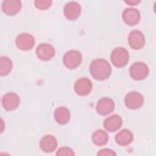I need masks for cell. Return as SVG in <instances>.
<instances>
[{
    "mask_svg": "<svg viewBox=\"0 0 156 156\" xmlns=\"http://www.w3.org/2000/svg\"><path fill=\"white\" fill-rule=\"evenodd\" d=\"M57 155H74L73 151L68 147H60L56 153Z\"/></svg>",
    "mask_w": 156,
    "mask_h": 156,
    "instance_id": "7402d4cb",
    "label": "cell"
},
{
    "mask_svg": "<svg viewBox=\"0 0 156 156\" xmlns=\"http://www.w3.org/2000/svg\"><path fill=\"white\" fill-rule=\"evenodd\" d=\"M149 73L147 65L141 62L133 63L129 69V74L132 79L135 80H142L146 79Z\"/></svg>",
    "mask_w": 156,
    "mask_h": 156,
    "instance_id": "3957f363",
    "label": "cell"
},
{
    "mask_svg": "<svg viewBox=\"0 0 156 156\" xmlns=\"http://www.w3.org/2000/svg\"><path fill=\"white\" fill-rule=\"evenodd\" d=\"M20 104V99L18 94L10 92L4 95L2 98V105L7 111H13L18 108Z\"/></svg>",
    "mask_w": 156,
    "mask_h": 156,
    "instance_id": "52a82bcc",
    "label": "cell"
},
{
    "mask_svg": "<svg viewBox=\"0 0 156 156\" xmlns=\"http://www.w3.org/2000/svg\"><path fill=\"white\" fill-rule=\"evenodd\" d=\"M126 106L132 110H136L141 107L144 104L143 96L136 91H132L127 93L124 98Z\"/></svg>",
    "mask_w": 156,
    "mask_h": 156,
    "instance_id": "5b68a950",
    "label": "cell"
},
{
    "mask_svg": "<svg viewBox=\"0 0 156 156\" xmlns=\"http://www.w3.org/2000/svg\"><path fill=\"white\" fill-rule=\"evenodd\" d=\"M115 102L110 98L104 97L100 99L96 104V112L100 115L105 116L113 111Z\"/></svg>",
    "mask_w": 156,
    "mask_h": 156,
    "instance_id": "30bf717a",
    "label": "cell"
},
{
    "mask_svg": "<svg viewBox=\"0 0 156 156\" xmlns=\"http://www.w3.org/2000/svg\"><path fill=\"white\" fill-rule=\"evenodd\" d=\"M122 18L127 25L133 26L139 23L140 20V13L136 9L127 8L123 11Z\"/></svg>",
    "mask_w": 156,
    "mask_h": 156,
    "instance_id": "7c38bea8",
    "label": "cell"
},
{
    "mask_svg": "<svg viewBox=\"0 0 156 156\" xmlns=\"http://www.w3.org/2000/svg\"><path fill=\"white\" fill-rule=\"evenodd\" d=\"M93 88L91 81L87 77H81L77 79L74 85V91L79 96L88 94Z\"/></svg>",
    "mask_w": 156,
    "mask_h": 156,
    "instance_id": "ba28073f",
    "label": "cell"
},
{
    "mask_svg": "<svg viewBox=\"0 0 156 156\" xmlns=\"http://www.w3.org/2000/svg\"><path fill=\"white\" fill-rule=\"evenodd\" d=\"M122 125V120L118 115H113L104 121V127L108 132H113L118 130Z\"/></svg>",
    "mask_w": 156,
    "mask_h": 156,
    "instance_id": "2e32d148",
    "label": "cell"
},
{
    "mask_svg": "<svg viewBox=\"0 0 156 156\" xmlns=\"http://www.w3.org/2000/svg\"><path fill=\"white\" fill-rule=\"evenodd\" d=\"M98 155H116V154L112 149H103L99 151L97 154Z\"/></svg>",
    "mask_w": 156,
    "mask_h": 156,
    "instance_id": "603a6c76",
    "label": "cell"
},
{
    "mask_svg": "<svg viewBox=\"0 0 156 156\" xmlns=\"http://www.w3.org/2000/svg\"><path fill=\"white\" fill-rule=\"evenodd\" d=\"M35 6L40 10H46L48 9L52 4L50 0H36L34 1Z\"/></svg>",
    "mask_w": 156,
    "mask_h": 156,
    "instance_id": "44dd1931",
    "label": "cell"
},
{
    "mask_svg": "<svg viewBox=\"0 0 156 156\" xmlns=\"http://www.w3.org/2000/svg\"><path fill=\"white\" fill-rule=\"evenodd\" d=\"M82 60V54L77 50L67 51L63 57L64 65L68 69H75L78 67Z\"/></svg>",
    "mask_w": 156,
    "mask_h": 156,
    "instance_id": "277c9868",
    "label": "cell"
},
{
    "mask_svg": "<svg viewBox=\"0 0 156 156\" xmlns=\"http://www.w3.org/2000/svg\"><path fill=\"white\" fill-rule=\"evenodd\" d=\"M57 146V141L56 138L51 135H46L41 138L40 141V147L41 149L45 152H52Z\"/></svg>",
    "mask_w": 156,
    "mask_h": 156,
    "instance_id": "9a60e30c",
    "label": "cell"
},
{
    "mask_svg": "<svg viewBox=\"0 0 156 156\" xmlns=\"http://www.w3.org/2000/svg\"><path fill=\"white\" fill-rule=\"evenodd\" d=\"M124 2L130 5H136L140 2V0H127L124 1Z\"/></svg>",
    "mask_w": 156,
    "mask_h": 156,
    "instance_id": "cb8c5ba5",
    "label": "cell"
},
{
    "mask_svg": "<svg viewBox=\"0 0 156 156\" xmlns=\"http://www.w3.org/2000/svg\"><path fill=\"white\" fill-rule=\"evenodd\" d=\"M110 58L114 66L122 68L125 66L129 62V52L124 48L118 47L112 51Z\"/></svg>",
    "mask_w": 156,
    "mask_h": 156,
    "instance_id": "7a4b0ae2",
    "label": "cell"
},
{
    "mask_svg": "<svg viewBox=\"0 0 156 156\" xmlns=\"http://www.w3.org/2000/svg\"><path fill=\"white\" fill-rule=\"evenodd\" d=\"M37 57L41 60H51L55 55L54 48L48 43H41L36 49Z\"/></svg>",
    "mask_w": 156,
    "mask_h": 156,
    "instance_id": "4fadbf2b",
    "label": "cell"
},
{
    "mask_svg": "<svg viewBox=\"0 0 156 156\" xmlns=\"http://www.w3.org/2000/svg\"><path fill=\"white\" fill-rule=\"evenodd\" d=\"M128 43L132 49H140L145 44V37L141 31L133 30L129 35Z\"/></svg>",
    "mask_w": 156,
    "mask_h": 156,
    "instance_id": "9c48e42d",
    "label": "cell"
},
{
    "mask_svg": "<svg viewBox=\"0 0 156 156\" xmlns=\"http://www.w3.org/2000/svg\"><path fill=\"white\" fill-rule=\"evenodd\" d=\"M54 118L56 122L60 124H65L68 123L70 119V113L65 107H59L57 108L54 112Z\"/></svg>",
    "mask_w": 156,
    "mask_h": 156,
    "instance_id": "ac0fdd59",
    "label": "cell"
},
{
    "mask_svg": "<svg viewBox=\"0 0 156 156\" xmlns=\"http://www.w3.org/2000/svg\"><path fill=\"white\" fill-rule=\"evenodd\" d=\"M13 63L12 60L7 57L2 56L0 58V74L6 76L9 74L12 69Z\"/></svg>",
    "mask_w": 156,
    "mask_h": 156,
    "instance_id": "ffe728a7",
    "label": "cell"
},
{
    "mask_svg": "<svg viewBox=\"0 0 156 156\" xmlns=\"http://www.w3.org/2000/svg\"><path fill=\"white\" fill-rule=\"evenodd\" d=\"M108 141V133L101 129H99L94 132L92 135L93 143L98 146L105 145Z\"/></svg>",
    "mask_w": 156,
    "mask_h": 156,
    "instance_id": "d6986e66",
    "label": "cell"
},
{
    "mask_svg": "<svg viewBox=\"0 0 156 156\" xmlns=\"http://www.w3.org/2000/svg\"><path fill=\"white\" fill-rule=\"evenodd\" d=\"M90 72L91 76L95 79L104 80L110 77L112 68L106 60L96 58L91 62L90 65Z\"/></svg>",
    "mask_w": 156,
    "mask_h": 156,
    "instance_id": "6da1fadb",
    "label": "cell"
},
{
    "mask_svg": "<svg viewBox=\"0 0 156 156\" xmlns=\"http://www.w3.org/2000/svg\"><path fill=\"white\" fill-rule=\"evenodd\" d=\"M63 13L68 20L71 21L76 20L81 13V7L77 2L70 1L65 5Z\"/></svg>",
    "mask_w": 156,
    "mask_h": 156,
    "instance_id": "8fae6325",
    "label": "cell"
},
{
    "mask_svg": "<svg viewBox=\"0 0 156 156\" xmlns=\"http://www.w3.org/2000/svg\"><path fill=\"white\" fill-rule=\"evenodd\" d=\"M21 2L18 0H5L1 5L3 12L9 16L16 15L21 10Z\"/></svg>",
    "mask_w": 156,
    "mask_h": 156,
    "instance_id": "5bb4252c",
    "label": "cell"
},
{
    "mask_svg": "<svg viewBox=\"0 0 156 156\" xmlns=\"http://www.w3.org/2000/svg\"><path fill=\"white\" fill-rule=\"evenodd\" d=\"M15 43L18 48L23 51L31 49L35 44L34 37L27 33H22L18 35L16 38Z\"/></svg>",
    "mask_w": 156,
    "mask_h": 156,
    "instance_id": "8992f818",
    "label": "cell"
},
{
    "mask_svg": "<svg viewBox=\"0 0 156 156\" xmlns=\"http://www.w3.org/2000/svg\"><path fill=\"white\" fill-rule=\"evenodd\" d=\"M133 140V135L129 129H123L115 136V141L121 146H126L130 144Z\"/></svg>",
    "mask_w": 156,
    "mask_h": 156,
    "instance_id": "e0dca14e",
    "label": "cell"
}]
</instances>
